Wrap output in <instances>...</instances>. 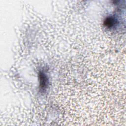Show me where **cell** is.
Returning a JSON list of instances; mask_svg holds the SVG:
<instances>
[{"mask_svg":"<svg viewBox=\"0 0 126 126\" xmlns=\"http://www.w3.org/2000/svg\"><path fill=\"white\" fill-rule=\"evenodd\" d=\"M117 20L113 16H108L104 21V25L107 28H112L115 27L117 24Z\"/></svg>","mask_w":126,"mask_h":126,"instance_id":"obj_2","label":"cell"},{"mask_svg":"<svg viewBox=\"0 0 126 126\" xmlns=\"http://www.w3.org/2000/svg\"><path fill=\"white\" fill-rule=\"evenodd\" d=\"M39 89L41 92L46 91L48 86V79L46 74L42 71H40L39 73Z\"/></svg>","mask_w":126,"mask_h":126,"instance_id":"obj_1","label":"cell"}]
</instances>
